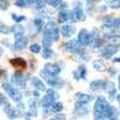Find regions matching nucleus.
Returning <instances> with one entry per match:
<instances>
[{
	"mask_svg": "<svg viewBox=\"0 0 120 120\" xmlns=\"http://www.w3.org/2000/svg\"><path fill=\"white\" fill-rule=\"evenodd\" d=\"M59 40V29L56 26L55 23L49 22L47 23V25L45 26V31H43V47L45 48H49L51 45L53 43V41H58Z\"/></svg>",
	"mask_w": 120,
	"mask_h": 120,
	"instance_id": "obj_1",
	"label": "nucleus"
},
{
	"mask_svg": "<svg viewBox=\"0 0 120 120\" xmlns=\"http://www.w3.org/2000/svg\"><path fill=\"white\" fill-rule=\"evenodd\" d=\"M109 103L107 102V100L101 96L96 100V103L94 107V115L96 118H103L106 116V112H107V108H108Z\"/></svg>",
	"mask_w": 120,
	"mask_h": 120,
	"instance_id": "obj_2",
	"label": "nucleus"
},
{
	"mask_svg": "<svg viewBox=\"0 0 120 120\" xmlns=\"http://www.w3.org/2000/svg\"><path fill=\"white\" fill-rule=\"evenodd\" d=\"M3 89L5 90V91L7 93V95L11 97L13 101H16V102H19L22 100V93L19 91V90L17 89V88H15V86H12L11 84H8V83H3Z\"/></svg>",
	"mask_w": 120,
	"mask_h": 120,
	"instance_id": "obj_3",
	"label": "nucleus"
},
{
	"mask_svg": "<svg viewBox=\"0 0 120 120\" xmlns=\"http://www.w3.org/2000/svg\"><path fill=\"white\" fill-rule=\"evenodd\" d=\"M70 19L73 22H78V21H85V15H84V11L82 6H75V8L72 10V12L70 13Z\"/></svg>",
	"mask_w": 120,
	"mask_h": 120,
	"instance_id": "obj_4",
	"label": "nucleus"
},
{
	"mask_svg": "<svg viewBox=\"0 0 120 120\" xmlns=\"http://www.w3.org/2000/svg\"><path fill=\"white\" fill-rule=\"evenodd\" d=\"M41 76H46L48 84L51 85V86H53V88H63L64 86V82L60 78L55 77V76H49L45 71H41Z\"/></svg>",
	"mask_w": 120,
	"mask_h": 120,
	"instance_id": "obj_5",
	"label": "nucleus"
},
{
	"mask_svg": "<svg viewBox=\"0 0 120 120\" xmlns=\"http://www.w3.org/2000/svg\"><path fill=\"white\" fill-rule=\"evenodd\" d=\"M61 71V67L58 64H46L45 66V72L49 76H58Z\"/></svg>",
	"mask_w": 120,
	"mask_h": 120,
	"instance_id": "obj_6",
	"label": "nucleus"
},
{
	"mask_svg": "<svg viewBox=\"0 0 120 120\" xmlns=\"http://www.w3.org/2000/svg\"><path fill=\"white\" fill-rule=\"evenodd\" d=\"M26 45H28V38L24 37V36H21V37H18V38L16 40V42L13 43V46H12V51H16V52L22 51L23 48L26 47Z\"/></svg>",
	"mask_w": 120,
	"mask_h": 120,
	"instance_id": "obj_7",
	"label": "nucleus"
},
{
	"mask_svg": "<svg viewBox=\"0 0 120 120\" xmlns=\"http://www.w3.org/2000/svg\"><path fill=\"white\" fill-rule=\"evenodd\" d=\"M12 82H13L15 84H17V85L23 86V85H25V83L28 82V76H25V75H23V73H21V72H16V73H13V76H12Z\"/></svg>",
	"mask_w": 120,
	"mask_h": 120,
	"instance_id": "obj_8",
	"label": "nucleus"
},
{
	"mask_svg": "<svg viewBox=\"0 0 120 120\" xmlns=\"http://www.w3.org/2000/svg\"><path fill=\"white\" fill-rule=\"evenodd\" d=\"M118 52V46L115 45H109V46H106L102 51V55L105 58H111L112 55H114L115 53Z\"/></svg>",
	"mask_w": 120,
	"mask_h": 120,
	"instance_id": "obj_9",
	"label": "nucleus"
},
{
	"mask_svg": "<svg viewBox=\"0 0 120 120\" xmlns=\"http://www.w3.org/2000/svg\"><path fill=\"white\" fill-rule=\"evenodd\" d=\"M89 40H90V34L86 31L85 29H83L82 31L79 33V35H78V42H79V45H82V46L89 45Z\"/></svg>",
	"mask_w": 120,
	"mask_h": 120,
	"instance_id": "obj_10",
	"label": "nucleus"
},
{
	"mask_svg": "<svg viewBox=\"0 0 120 120\" xmlns=\"http://www.w3.org/2000/svg\"><path fill=\"white\" fill-rule=\"evenodd\" d=\"M60 33L64 37H71L76 33V28L73 25H63V28L60 29Z\"/></svg>",
	"mask_w": 120,
	"mask_h": 120,
	"instance_id": "obj_11",
	"label": "nucleus"
},
{
	"mask_svg": "<svg viewBox=\"0 0 120 120\" xmlns=\"http://www.w3.org/2000/svg\"><path fill=\"white\" fill-rule=\"evenodd\" d=\"M66 51L70 53H77L79 52V42L77 40H71L66 43Z\"/></svg>",
	"mask_w": 120,
	"mask_h": 120,
	"instance_id": "obj_12",
	"label": "nucleus"
},
{
	"mask_svg": "<svg viewBox=\"0 0 120 120\" xmlns=\"http://www.w3.org/2000/svg\"><path fill=\"white\" fill-rule=\"evenodd\" d=\"M75 109H76V113H77L78 115H86V114L89 113V108L85 106V103L79 102V101L76 103Z\"/></svg>",
	"mask_w": 120,
	"mask_h": 120,
	"instance_id": "obj_13",
	"label": "nucleus"
},
{
	"mask_svg": "<svg viewBox=\"0 0 120 120\" xmlns=\"http://www.w3.org/2000/svg\"><path fill=\"white\" fill-rule=\"evenodd\" d=\"M89 43L93 47H95V48L101 45V41H100V38H98V33H97V30H93V31H91Z\"/></svg>",
	"mask_w": 120,
	"mask_h": 120,
	"instance_id": "obj_14",
	"label": "nucleus"
},
{
	"mask_svg": "<svg viewBox=\"0 0 120 120\" xmlns=\"http://www.w3.org/2000/svg\"><path fill=\"white\" fill-rule=\"evenodd\" d=\"M63 108H64L63 103H60V102H53L51 107L47 108V109H43V111H45V113H58V112L61 111Z\"/></svg>",
	"mask_w": 120,
	"mask_h": 120,
	"instance_id": "obj_15",
	"label": "nucleus"
},
{
	"mask_svg": "<svg viewBox=\"0 0 120 120\" xmlns=\"http://www.w3.org/2000/svg\"><path fill=\"white\" fill-rule=\"evenodd\" d=\"M31 84H33V86H34L36 90H40V91H43V90H46L45 83H43L40 78H37V77H33V78H31Z\"/></svg>",
	"mask_w": 120,
	"mask_h": 120,
	"instance_id": "obj_16",
	"label": "nucleus"
},
{
	"mask_svg": "<svg viewBox=\"0 0 120 120\" xmlns=\"http://www.w3.org/2000/svg\"><path fill=\"white\" fill-rule=\"evenodd\" d=\"M105 25L107 28H119L120 26V19H115V18H106L103 21Z\"/></svg>",
	"mask_w": 120,
	"mask_h": 120,
	"instance_id": "obj_17",
	"label": "nucleus"
},
{
	"mask_svg": "<svg viewBox=\"0 0 120 120\" xmlns=\"http://www.w3.org/2000/svg\"><path fill=\"white\" fill-rule=\"evenodd\" d=\"M90 88L93 90H101V89H106L107 88V82L105 81H94L90 83Z\"/></svg>",
	"mask_w": 120,
	"mask_h": 120,
	"instance_id": "obj_18",
	"label": "nucleus"
},
{
	"mask_svg": "<svg viewBox=\"0 0 120 120\" xmlns=\"http://www.w3.org/2000/svg\"><path fill=\"white\" fill-rule=\"evenodd\" d=\"M76 98L78 100L79 102H83V103H88L93 100L91 95H88V94H82V93H77L76 94Z\"/></svg>",
	"mask_w": 120,
	"mask_h": 120,
	"instance_id": "obj_19",
	"label": "nucleus"
},
{
	"mask_svg": "<svg viewBox=\"0 0 120 120\" xmlns=\"http://www.w3.org/2000/svg\"><path fill=\"white\" fill-rule=\"evenodd\" d=\"M73 76H75L76 79H79V78H83L84 79L85 76H86V67L85 66H79L77 71L73 72Z\"/></svg>",
	"mask_w": 120,
	"mask_h": 120,
	"instance_id": "obj_20",
	"label": "nucleus"
},
{
	"mask_svg": "<svg viewBox=\"0 0 120 120\" xmlns=\"http://www.w3.org/2000/svg\"><path fill=\"white\" fill-rule=\"evenodd\" d=\"M70 19V13L66 8V4H64V8H61V11L59 13V21L60 22H66Z\"/></svg>",
	"mask_w": 120,
	"mask_h": 120,
	"instance_id": "obj_21",
	"label": "nucleus"
},
{
	"mask_svg": "<svg viewBox=\"0 0 120 120\" xmlns=\"http://www.w3.org/2000/svg\"><path fill=\"white\" fill-rule=\"evenodd\" d=\"M106 41L111 45H120V35H107L106 36Z\"/></svg>",
	"mask_w": 120,
	"mask_h": 120,
	"instance_id": "obj_22",
	"label": "nucleus"
},
{
	"mask_svg": "<svg viewBox=\"0 0 120 120\" xmlns=\"http://www.w3.org/2000/svg\"><path fill=\"white\" fill-rule=\"evenodd\" d=\"M94 65V68L96 70V71H100V72H105L107 70V66L103 61H101V60H96V61L93 63Z\"/></svg>",
	"mask_w": 120,
	"mask_h": 120,
	"instance_id": "obj_23",
	"label": "nucleus"
},
{
	"mask_svg": "<svg viewBox=\"0 0 120 120\" xmlns=\"http://www.w3.org/2000/svg\"><path fill=\"white\" fill-rule=\"evenodd\" d=\"M36 3V0H16V5L19 7H28Z\"/></svg>",
	"mask_w": 120,
	"mask_h": 120,
	"instance_id": "obj_24",
	"label": "nucleus"
},
{
	"mask_svg": "<svg viewBox=\"0 0 120 120\" xmlns=\"http://www.w3.org/2000/svg\"><path fill=\"white\" fill-rule=\"evenodd\" d=\"M11 64L15 66V67H19V68H22V67H25L26 63L24 61V60L22 58H15L11 60Z\"/></svg>",
	"mask_w": 120,
	"mask_h": 120,
	"instance_id": "obj_25",
	"label": "nucleus"
},
{
	"mask_svg": "<svg viewBox=\"0 0 120 120\" xmlns=\"http://www.w3.org/2000/svg\"><path fill=\"white\" fill-rule=\"evenodd\" d=\"M106 90H107V93H108V95H109V97H111V98H114V97H115V95H116V90H115V86H114L113 83L107 84Z\"/></svg>",
	"mask_w": 120,
	"mask_h": 120,
	"instance_id": "obj_26",
	"label": "nucleus"
},
{
	"mask_svg": "<svg viewBox=\"0 0 120 120\" xmlns=\"http://www.w3.org/2000/svg\"><path fill=\"white\" fill-rule=\"evenodd\" d=\"M54 102V100L53 98H51L48 95H46L45 97H43V100H42V108L43 109H47V108H49L52 106V103Z\"/></svg>",
	"mask_w": 120,
	"mask_h": 120,
	"instance_id": "obj_27",
	"label": "nucleus"
},
{
	"mask_svg": "<svg viewBox=\"0 0 120 120\" xmlns=\"http://www.w3.org/2000/svg\"><path fill=\"white\" fill-rule=\"evenodd\" d=\"M12 33L16 35V36H18V37H21L23 34H24V28L22 26V25H19V24H17V25H15L13 28H12Z\"/></svg>",
	"mask_w": 120,
	"mask_h": 120,
	"instance_id": "obj_28",
	"label": "nucleus"
},
{
	"mask_svg": "<svg viewBox=\"0 0 120 120\" xmlns=\"http://www.w3.org/2000/svg\"><path fill=\"white\" fill-rule=\"evenodd\" d=\"M105 1L111 8H119L120 7V0H105Z\"/></svg>",
	"mask_w": 120,
	"mask_h": 120,
	"instance_id": "obj_29",
	"label": "nucleus"
},
{
	"mask_svg": "<svg viewBox=\"0 0 120 120\" xmlns=\"http://www.w3.org/2000/svg\"><path fill=\"white\" fill-rule=\"evenodd\" d=\"M6 114H7V116H8L10 119H16V118H18V116H21V113H18L17 111H15L13 108H11L10 111H7Z\"/></svg>",
	"mask_w": 120,
	"mask_h": 120,
	"instance_id": "obj_30",
	"label": "nucleus"
},
{
	"mask_svg": "<svg viewBox=\"0 0 120 120\" xmlns=\"http://www.w3.org/2000/svg\"><path fill=\"white\" fill-rule=\"evenodd\" d=\"M42 56H43V59L52 58L53 56V51H52V49H49V48H45L43 49V53H42Z\"/></svg>",
	"mask_w": 120,
	"mask_h": 120,
	"instance_id": "obj_31",
	"label": "nucleus"
},
{
	"mask_svg": "<svg viewBox=\"0 0 120 120\" xmlns=\"http://www.w3.org/2000/svg\"><path fill=\"white\" fill-rule=\"evenodd\" d=\"M47 95L51 97V98H53V100H56V98L59 97V95L54 91L53 89H48V90H47Z\"/></svg>",
	"mask_w": 120,
	"mask_h": 120,
	"instance_id": "obj_32",
	"label": "nucleus"
},
{
	"mask_svg": "<svg viewBox=\"0 0 120 120\" xmlns=\"http://www.w3.org/2000/svg\"><path fill=\"white\" fill-rule=\"evenodd\" d=\"M30 51H31L33 53H40L41 52V47H40V45H37V43H34V45L30 46Z\"/></svg>",
	"mask_w": 120,
	"mask_h": 120,
	"instance_id": "obj_33",
	"label": "nucleus"
},
{
	"mask_svg": "<svg viewBox=\"0 0 120 120\" xmlns=\"http://www.w3.org/2000/svg\"><path fill=\"white\" fill-rule=\"evenodd\" d=\"M46 3H47L46 0H36V3H35V8H37V10L43 8V6H45Z\"/></svg>",
	"mask_w": 120,
	"mask_h": 120,
	"instance_id": "obj_34",
	"label": "nucleus"
},
{
	"mask_svg": "<svg viewBox=\"0 0 120 120\" xmlns=\"http://www.w3.org/2000/svg\"><path fill=\"white\" fill-rule=\"evenodd\" d=\"M46 1H47L48 5H51V6H53V7H56V6L60 5L61 0H46Z\"/></svg>",
	"mask_w": 120,
	"mask_h": 120,
	"instance_id": "obj_35",
	"label": "nucleus"
},
{
	"mask_svg": "<svg viewBox=\"0 0 120 120\" xmlns=\"http://www.w3.org/2000/svg\"><path fill=\"white\" fill-rule=\"evenodd\" d=\"M12 19H13L15 22H22V21H24V19H25V17L24 16H18V15L13 13L12 15Z\"/></svg>",
	"mask_w": 120,
	"mask_h": 120,
	"instance_id": "obj_36",
	"label": "nucleus"
},
{
	"mask_svg": "<svg viewBox=\"0 0 120 120\" xmlns=\"http://www.w3.org/2000/svg\"><path fill=\"white\" fill-rule=\"evenodd\" d=\"M11 28H8V26H4V25H0V33H3V34H10L12 31V30H10Z\"/></svg>",
	"mask_w": 120,
	"mask_h": 120,
	"instance_id": "obj_37",
	"label": "nucleus"
},
{
	"mask_svg": "<svg viewBox=\"0 0 120 120\" xmlns=\"http://www.w3.org/2000/svg\"><path fill=\"white\" fill-rule=\"evenodd\" d=\"M86 4H88V10H89V12L91 13V12H93V7H94V0H88Z\"/></svg>",
	"mask_w": 120,
	"mask_h": 120,
	"instance_id": "obj_38",
	"label": "nucleus"
},
{
	"mask_svg": "<svg viewBox=\"0 0 120 120\" xmlns=\"http://www.w3.org/2000/svg\"><path fill=\"white\" fill-rule=\"evenodd\" d=\"M34 23L38 26V28H42V25H43V22H42V19H40V18H37V19H35L34 21Z\"/></svg>",
	"mask_w": 120,
	"mask_h": 120,
	"instance_id": "obj_39",
	"label": "nucleus"
},
{
	"mask_svg": "<svg viewBox=\"0 0 120 120\" xmlns=\"http://www.w3.org/2000/svg\"><path fill=\"white\" fill-rule=\"evenodd\" d=\"M81 56H83L84 60H88V55H86L85 53H81Z\"/></svg>",
	"mask_w": 120,
	"mask_h": 120,
	"instance_id": "obj_40",
	"label": "nucleus"
},
{
	"mask_svg": "<svg viewBox=\"0 0 120 120\" xmlns=\"http://www.w3.org/2000/svg\"><path fill=\"white\" fill-rule=\"evenodd\" d=\"M113 61H114V63H120V58H115V59H113Z\"/></svg>",
	"mask_w": 120,
	"mask_h": 120,
	"instance_id": "obj_41",
	"label": "nucleus"
},
{
	"mask_svg": "<svg viewBox=\"0 0 120 120\" xmlns=\"http://www.w3.org/2000/svg\"><path fill=\"white\" fill-rule=\"evenodd\" d=\"M33 95H34V97H35V98H37V97H38V93H37V91H34V94H33Z\"/></svg>",
	"mask_w": 120,
	"mask_h": 120,
	"instance_id": "obj_42",
	"label": "nucleus"
},
{
	"mask_svg": "<svg viewBox=\"0 0 120 120\" xmlns=\"http://www.w3.org/2000/svg\"><path fill=\"white\" fill-rule=\"evenodd\" d=\"M109 120H118V118H116V115H114L112 118H109Z\"/></svg>",
	"mask_w": 120,
	"mask_h": 120,
	"instance_id": "obj_43",
	"label": "nucleus"
},
{
	"mask_svg": "<svg viewBox=\"0 0 120 120\" xmlns=\"http://www.w3.org/2000/svg\"><path fill=\"white\" fill-rule=\"evenodd\" d=\"M116 100H118V101L120 102V95H118V96H116Z\"/></svg>",
	"mask_w": 120,
	"mask_h": 120,
	"instance_id": "obj_44",
	"label": "nucleus"
},
{
	"mask_svg": "<svg viewBox=\"0 0 120 120\" xmlns=\"http://www.w3.org/2000/svg\"><path fill=\"white\" fill-rule=\"evenodd\" d=\"M96 120H103V119H102V118H97Z\"/></svg>",
	"mask_w": 120,
	"mask_h": 120,
	"instance_id": "obj_45",
	"label": "nucleus"
},
{
	"mask_svg": "<svg viewBox=\"0 0 120 120\" xmlns=\"http://www.w3.org/2000/svg\"><path fill=\"white\" fill-rule=\"evenodd\" d=\"M118 79H119V85H120V75H119V78Z\"/></svg>",
	"mask_w": 120,
	"mask_h": 120,
	"instance_id": "obj_46",
	"label": "nucleus"
},
{
	"mask_svg": "<svg viewBox=\"0 0 120 120\" xmlns=\"http://www.w3.org/2000/svg\"><path fill=\"white\" fill-rule=\"evenodd\" d=\"M1 53H3V51H1V49H0V55H1Z\"/></svg>",
	"mask_w": 120,
	"mask_h": 120,
	"instance_id": "obj_47",
	"label": "nucleus"
}]
</instances>
